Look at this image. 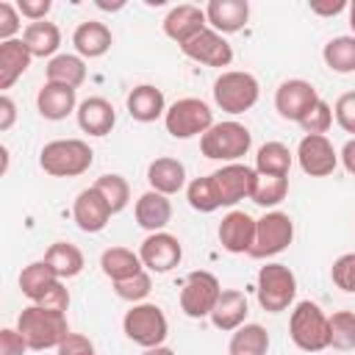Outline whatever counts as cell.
<instances>
[{"mask_svg": "<svg viewBox=\"0 0 355 355\" xmlns=\"http://www.w3.org/2000/svg\"><path fill=\"white\" fill-rule=\"evenodd\" d=\"M19 31H25V28H22V14H19V8H17L14 3L3 0V3H0V42L17 39Z\"/></svg>", "mask_w": 355, "mask_h": 355, "instance_id": "7bdbcfd3", "label": "cell"}, {"mask_svg": "<svg viewBox=\"0 0 355 355\" xmlns=\"http://www.w3.org/2000/svg\"><path fill=\"white\" fill-rule=\"evenodd\" d=\"M261 97V83L252 72L227 69L214 80V103L227 114L250 111Z\"/></svg>", "mask_w": 355, "mask_h": 355, "instance_id": "52a82bcc", "label": "cell"}, {"mask_svg": "<svg viewBox=\"0 0 355 355\" xmlns=\"http://www.w3.org/2000/svg\"><path fill=\"white\" fill-rule=\"evenodd\" d=\"M205 17H208V28L227 36V33H236L247 25L250 3L247 0H211L205 6Z\"/></svg>", "mask_w": 355, "mask_h": 355, "instance_id": "44dd1931", "label": "cell"}, {"mask_svg": "<svg viewBox=\"0 0 355 355\" xmlns=\"http://www.w3.org/2000/svg\"><path fill=\"white\" fill-rule=\"evenodd\" d=\"M288 336L302 352H322L330 347V316L311 300L294 305L288 316Z\"/></svg>", "mask_w": 355, "mask_h": 355, "instance_id": "277c9868", "label": "cell"}, {"mask_svg": "<svg viewBox=\"0 0 355 355\" xmlns=\"http://www.w3.org/2000/svg\"><path fill=\"white\" fill-rule=\"evenodd\" d=\"M100 269L111 283H119V280H128V277L144 272V263H141L139 252H133L128 247H108L100 255Z\"/></svg>", "mask_w": 355, "mask_h": 355, "instance_id": "f1b7e54d", "label": "cell"}, {"mask_svg": "<svg viewBox=\"0 0 355 355\" xmlns=\"http://www.w3.org/2000/svg\"><path fill=\"white\" fill-rule=\"evenodd\" d=\"M122 330H125V336L133 344H139L144 349H153V347H161L166 341L169 322H166V313L161 311V305H155V302H136L122 316Z\"/></svg>", "mask_w": 355, "mask_h": 355, "instance_id": "8992f818", "label": "cell"}, {"mask_svg": "<svg viewBox=\"0 0 355 355\" xmlns=\"http://www.w3.org/2000/svg\"><path fill=\"white\" fill-rule=\"evenodd\" d=\"M94 189L105 197V202L111 205L114 214L125 211L128 202H130V186H128V180H125L122 175H116V172H105V175H100V178L94 180Z\"/></svg>", "mask_w": 355, "mask_h": 355, "instance_id": "74e56055", "label": "cell"}, {"mask_svg": "<svg viewBox=\"0 0 355 355\" xmlns=\"http://www.w3.org/2000/svg\"><path fill=\"white\" fill-rule=\"evenodd\" d=\"M219 294H222V286H219L216 275H211L205 269L189 272L180 286V311L189 319H205V316H211Z\"/></svg>", "mask_w": 355, "mask_h": 355, "instance_id": "30bf717a", "label": "cell"}, {"mask_svg": "<svg viewBox=\"0 0 355 355\" xmlns=\"http://www.w3.org/2000/svg\"><path fill=\"white\" fill-rule=\"evenodd\" d=\"M322 58L327 64V69L338 72V75H349L355 72V36H333L324 47H322Z\"/></svg>", "mask_w": 355, "mask_h": 355, "instance_id": "e575fe53", "label": "cell"}, {"mask_svg": "<svg viewBox=\"0 0 355 355\" xmlns=\"http://www.w3.org/2000/svg\"><path fill=\"white\" fill-rule=\"evenodd\" d=\"M55 352H58V355H97L92 338H86L83 333H69V336L58 344Z\"/></svg>", "mask_w": 355, "mask_h": 355, "instance_id": "f6af8a7d", "label": "cell"}, {"mask_svg": "<svg viewBox=\"0 0 355 355\" xmlns=\"http://www.w3.org/2000/svg\"><path fill=\"white\" fill-rule=\"evenodd\" d=\"M244 319H247V297H244V291L222 288V294H219V300H216V305L211 311L214 327L222 330V333H233V330H239L244 324Z\"/></svg>", "mask_w": 355, "mask_h": 355, "instance_id": "d4e9b609", "label": "cell"}, {"mask_svg": "<svg viewBox=\"0 0 355 355\" xmlns=\"http://www.w3.org/2000/svg\"><path fill=\"white\" fill-rule=\"evenodd\" d=\"M36 305H44V308H55V311H69V288L64 286V280L61 283H55L44 297H42V302H36Z\"/></svg>", "mask_w": 355, "mask_h": 355, "instance_id": "c3c4849f", "label": "cell"}, {"mask_svg": "<svg viewBox=\"0 0 355 355\" xmlns=\"http://www.w3.org/2000/svg\"><path fill=\"white\" fill-rule=\"evenodd\" d=\"M291 241H294V219L286 211H266L261 219H255V244L250 255L263 261L280 255Z\"/></svg>", "mask_w": 355, "mask_h": 355, "instance_id": "9c48e42d", "label": "cell"}, {"mask_svg": "<svg viewBox=\"0 0 355 355\" xmlns=\"http://www.w3.org/2000/svg\"><path fill=\"white\" fill-rule=\"evenodd\" d=\"M211 178L216 183L222 208H230V205L252 197V186H255L258 172H255V166H247V164H225L222 169L211 172Z\"/></svg>", "mask_w": 355, "mask_h": 355, "instance_id": "5bb4252c", "label": "cell"}, {"mask_svg": "<svg viewBox=\"0 0 355 355\" xmlns=\"http://www.w3.org/2000/svg\"><path fill=\"white\" fill-rule=\"evenodd\" d=\"M330 277L333 283L347 291V294H355V252H344L333 261V269H330Z\"/></svg>", "mask_w": 355, "mask_h": 355, "instance_id": "b9f144b4", "label": "cell"}, {"mask_svg": "<svg viewBox=\"0 0 355 355\" xmlns=\"http://www.w3.org/2000/svg\"><path fill=\"white\" fill-rule=\"evenodd\" d=\"M330 125H333V108H330V103H324L322 97H319V103L302 116V122H300V128H302V133L305 136H324L327 130H330Z\"/></svg>", "mask_w": 355, "mask_h": 355, "instance_id": "60d3db41", "label": "cell"}, {"mask_svg": "<svg viewBox=\"0 0 355 355\" xmlns=\"http://www.w3.org/2000/svg\"><path fill=\"white\" fill-rule=\"evenodd\" d=\"M349 28H352V36H355V3H349Z\"/></svg>", "mask_w": 355, "mask_h": 355, "instance_id": "11a10c76", "label": "cell"}, {"mask_svg": "<svg viewBox=\"0 0 355 355\" xmlns=\"http://www.w3.org/2000/svg\"><path fill=\"white\" fill-rule=\"evenodd\" d=\"M33 55L28 53L22 39H11V42H0V89H11L31 67Z\"/></svg>", "mask_w": 355, "mask_h": 355, "instance_id": "4316f807", "label": "cell"}, {"mask_svg": "<svg viewBox=\"0 0 355 355\" xmlns=\"http://www.w3.org/2000/svg\"><path fill=\"white\" fill-rule=\"evenodd\" d=\"M219 244L225 252L233 255H250L255 244V219L247 211H227L219 222Z\"/></svg>", "mask_w": 355, "mask_h": 355, "instance_id": "2e32d148", "label": "cell"}, {"mask_svg": "<svg viewBox=\"0 0 355 355\" xmlns=\"http://www.w3.org/2000/svg\"><path fill=\"white\" fill-rule=\"evenodd\" d=\"M141 355H175V349H169V347H153V349H144Z\"/></svg>", "mask_w": 355, "mask_h": 355, "instance_id": "f5cc1de1", "label": "cell"}, {"mask_svg": "<svg viewBox=\"0 0 355 355\" xmlns=\"http://www.w3.org/2000/svg\"><path fill=\"white\" fill-rule=\"evenodd\" d=\"M186 200L194 211L200 214H211L216 208H222V200H219V191H216V183L211 175L205 178H194L189 186H186Z\"/></svg>", "mask_w": 355, "mask_h": 355, "instance_id": "8d00e7d4", "label": "cell"}, {"mask_svg": "<svg viewBox=\"0 0 355 355\" xmlns=\"http://www.w3.org/2000/svg\"><path fill=\"white\" fill-rule=\"evenodd\" d=\"M17 8L28 22H42V19H47L53 3L50 0H17Z\"/></svg>", "mask_w": 355, "mask_h": 355, "instance_id": "7dc6e473", "label": "cell"}, {"mask_svg": "<svg viewBox=\"0 0 355 355\" xmlns=\"http://www.w3.org/2000/svg\"><path fill=\"white\" fill-rule=\"evenodd\" d=\"M44 75L53 83H64V86L78 89L86 80V61L78 53H58L55 58L47 61Z\"/></svg>", "mask_w": 355, "mask_h": 355, "instance_id": "1f68e13d", "label": "cell"}, {"mask_svg": "<svg viewBox=\"0 0 355 355\" xmlns=\"http://www.w3.org/2000/svg\"><path fill=\"white\" fill-rule=\"evenodd\" d=\"M44 261L53 266V272L61 277V280H69V277H78L86 266V258L83 252L69 244V241H53L44 252Z\"/></svg>", "mask_w": 355, "mask_h": 355, "instance_id": "4dcf8cb0", "label": "cell"}, {"mask_svg": "<svg viewBox=\"0 0 355 355\" xmlns=\"http://www.w3.org/2000/svg\"><path fill=\"white\" fill-rule=\"evenodd\" d=\"M14 122H17V103L8 94H3L0 97V130H11Z\"/></svg>", "mask_w": 355, "mask_h": 355, "instance_id": "681fc988", "label": "cell"}, {"mask_svg": "<svg viewBox=\"0 0 355 355\" xmlns=\"http://www.w3.org/2000/svg\"><path fill=\"white\" fill-rule=\"evenodd\" d=\"M344 8H349V3H344V0H333V3H311V14H319V17H336V14H341Z\"/></svg>", "mask_w": 355, "mask_h": 355, "instance_id": "f907efd6", "label": "cell"}, {"mask_svg": "<svg viewBox=\"0 0 355 355\" xmlns=\"http://www.w3.org/2000/svg\"><path fill=\"white\" fill-rule=\"evenodd\" d=\"M94 150L83 139H53L39 150V166L53 178H78L89 172Z\"/></svg>", "mask_w": 355, "mask_h": 355, "instance_id": "7a4b0ae2", "label": "cell"}, {"mask_svg": "<svg viewBox=\"0 0 355 355\" xmlns=\"http://www.w3.org/2000/svg\"><path fill=\"white\" fill-rule=\"evenodd\" d=\"M294 164V153L283 141H266L255 153V172L258 175H277L288 178V169Z\"/></svg>", "mask_w": 355, "mask_h": 355, "instance_id": "d6a6232c", "label": "cell"}, {"mask_svg": "<svg viewBox=\"0 0 355 355\" xmlns=\"http://www.w3.org/2000/svg\"><path fill=\"white\" fill-rule=\"evenodd\" d=\"M111 216H114L111 205L105 202V197L94 186L78 191V197L72 202V219H75V225L83 233H100V230H105V225L111 222Z\"/></svg>", "mask_w": 355, "mask_h": 355, "instance_id": "e0dca14e", "label": "cell"}, {"mask_svg": "<svg viewBox=\"0 0 355 355\" xmlns=\"http://www.w3.org/2000/svg\"><path fill=\"white\" fill-rule=\"evenodd\" d=\"M133 214H136V225H139V227H144L147 233H158V230H164V227L169 225V219H172V202H169L166 194H158V191L150 189V191H144V194L136 200Z\"/></svg>", "mask_w": 355, "mask_h": 355, "instance_id": "cb8c5ba5", "label": "cell"}, {"mask_svg": "<svg viewBox=\"0 0 355 355\" xmlns=\"http://www.w3.org/2000/svg\"><path fill=\"white\" fill-rule=\"evenodd\" d=\"M139 258H141L147 272L164 275V272H172L183 261V244L178 236H172L166 230L147 233V239L139 247Z\"/></svg>", "mask_w": 355, "mask_h": 355, "instance_id": "8fae6325", "label": "cell"}, {"mask_svg": "<svg viewBox=\"0 0 355 355\" xmlns=\"http://www.w3.org/2000/svg\"><path fill=\"white\" fill-rule=\"evenodd\" d=\"M319 103V92L313 89V83L302 80V78H291V80H283L275 92V108L283 119L288 122H302V116Z\"/></svg>", "mask_w": 355, "mask_h": 355, "instance_id": "7c38bea8", "label": "cell"}, {"mask_svg": "<svg viewBox=\"0 0 355 355\" xmlns=\"http://www.w3.org/2000/svg\"><path fill=\"white\" fill-rule=\"evenodd\" d=\"M78 128L89 136H108L116 125V111L105 97H86L80 100L78 111Z\"/></svg>", "mask_w": 355, "mask_h": 355, "instance_id": "ffe728a7", "label": "cell"}, {"mask_svg": "<svg viewBox=\"0 0 355 355\" xmlns=\"http://www.w3.org/2000/svg\"><path fill=\"white\" fill-rule=\"evenodd\" d=\"M252 147V133L247 125L227 119V122H214L202 136H200V153L211 161H225V164H239Z\"/></svg>", "mask_w": 355, "mask_h": 355, "instance_id": "3957f363", "label": "cell"}, {"mask_svg": "<svg viewBox=\"0 0 355 355\" xmlns=\"http://www.w3.org/2000/svg\"><path fill=\"white\" fill-rule=\"evenodd\" d=\"M72 44H75V53L80 58H100L111 50L114 36H111V28L105 22L86 19L72 31Z\"/></svg>", "mask_w": 355, "mask_h": 355, "instance_id": "603a6c76", "label": "cell"}, {"mask_svg": "<svg viewBox=\"0 0 355 355\" xmlns=\"http://www.w3.org/2000/svg\"><path fill=\"white\" fill-rule=\"evenodd\" d=\"M330 347L338 352L355 349V311H336L330 316Z\"/></svg>", "mask_w": 355, "mask_h": 355, "instance_id": "f35d334b", "label": "cell"}, {"mask_svg": "<svg viewBox=\"0 0 355 355\" xmlns=\"http://www.w3.org/2000/svg\"><path fill=\"white\" fill-rule=\"evenodd\" d=\"M0 155H3V175L8 172V147H0Z\"/></svg>", "mask_w": 355, "mask_h": 355, "instance_id": "db71d44e", "label": "cell"}, {"mask_svg": "<svg viewBox=\"0 0 355 355\" xmlns=\"http://www.w3.org/2000/svg\"><path fill=\"white\" fill-rule=\"evenodd\" d=\"M338 161H341V166H344L349 175H355V139H349V141L341 147Z\"/></svg>", "mask_w": 355, "mask_h": 355, "instance_id": "816d5d0a", "label": "cell"}, {"mask_svg": "<svg viewBox=\"0 0 355 355\" xmlns=\"http://www.w3.org/2000/svg\"><path fill=\"white\" fill-rule=\"evenodd\" d=\"M164 125L172 139H194L214 125V111L200 97H180L166 108Z\"/></svg>", "mask_w": 355, "mask_h": 355, "instance_id": "ba28073f", "label": "cell"}, {"mask_svg": "<svg viewBox=\"0 0 355 355\" xmlns=\"http://www.w3.org/2000/svg\"><path fill=\"white\" fill-rule=\"evenodd\" d=\"M333 119L344 133H352L355 139V92H344L333 105Z\"/></svg>", "mask_w": 355, "mask_h": 355, "instance_id": "ee69618b", "label": "cell"}, {"mask_svg": "<svg viewBox=\"0 0 355 355\" xmlns=\"http://www.w3.org/2000/svg\"><path fill=\"white\" fill-rule=\"evenodd\" d=\"M125 108L136 122H155L166 114V100L164 92L153 83H139L128 92L125 97Z\"/></svg>", "mask_w": 355, "mask_h": 355, "instance_id": "7402d4cb", "label": "cell"}, {"mask_svg": "<svg viewBox=\"0 0 355 355\" xmlns=\"http://www.w3.org/2000/svg\"><path fill=\"white\" fill-rule=\"evenodd\" d=\"M297 164L311 178H327L338 166V153L327 136H302L297 144Z\"/></svg>", "mask_w": 355, "mask_h": 355, "instance_id": "4fadbf2b", "label": "cell"}, {"mask_svg": "<svg viewBox=\"0 0 355 355\" xmlns=\"http://www.w3.org/2000/svg\"><path fill=\"white\" fill-rule=\"evenodd\" d=\"M255 294H258V305L266 313H283L291 308V302L297 297V275L286 263L272 261L258 269Z\"/></svg>", "mask_w": 355, "mask_h": 355, "instance_id": "5b68a950", "label": "cell"}, {"mask_svg": "<svg viewBox=\"0 0 355 355\" xmlns=\"http://www.w3.org/2000/svg\"><path fill=\"white\" fill-rule=\"evenodd\" d=\"M31 347L22 338V333L17 327H3L0 330V355H25Z\"/></svg>", "mask_w": 355, "mask_h": 355, "instance_id": "bcb514c9", "label": "cell"}, {"mask_svg": "<svg viewBox=\"0 0 355 355\" xmlns=\"http://www.w3.org/2000/svg\"><path fill=\"white\" fill-rule=\"evenodd\" d=\"M230 355H266L269 352V333L263 324L255 322H244L239 330H233L230 344H227Z\"/></svg>", "mask_w": 355, "mask_h": 355, "instance_id": "836d02e7", "label": "cell"}, {"mask_svg": "<svg viewBox=\"0 0 355 355\" xmlns=\"http://www.w3.org/2000/svg\"><path fill=\"white\" fill-rule=\"evenodd\" d=\"M22 42L33 58H55V50L61 44V31L50 19L28 22L22 31Z\"/></svg>", "mask_w": 355, "mask_h": 355, "instance_id": "83f0119b", "label": "cell"}, {"mask_svg": "<svg viewBox=\"0 0 355 355\" xmlns=\"http://www.w3.org/2000/svg\"><path fill=\"white\" fill-rule=\"evenodd\" d=\"M180 50H183L186 58H191V61H197V64H205V67H216V69L230 67V61H233V47H230V42H227L222 33H216L214 28L200 31V33H197L194 39H189Z\"/></svg>", "mask_w": 355, "mask_h": 355, "instance_id": "9a60e30c", "label": "cell"}, {"mask_svg": "<svg viewBox=\"0 0 355 355\" xmlns=\"http://www.w3.org/2000/svg\"><path fill=\"white\" fill-rule=\"evenodd\" d=\"M161 25H164V33L183 47L189 39H194L200 31L208 28V17H205V8L194 6V3H180L166 11Z\"/></svg>", "mask_w": 355, "mask_h": 355, "instance_id": "ac0fdd59", "label": "cell"}, {"mask_svg": "<svg viewBox=\"0 0 355 355\" xmlns=\"http://www.w3.org/2000/svg\"><path fill=\"white\" fill-rule=\"evenodd\" d=\"M55 283H61V277L53 272V266H50L44 258L28 263V266L19 272V291H22L31 302H42V297H44Z\"/></svg>", "mask_w": 355, "mask_h": 355, "instance_id": "f546056e", "label": "cell"}, {"mask_svg": "<svg viewBox=\"0 0 355 355\" xmlns=\"http://www.w3.org/2000/svg\"><path fill=\"white\" fill-rule=\"evenodd\" d=\"M17 330L22 333L31 349L42 352V349H58V344L69 336V322L64 311L31 302L28 308H22L17 319Z\"/></svg>", "mask_w": 355, "mask_h": 355, "instance_id": "6da1fadb", "label": "cell"}, {"mask_svg": "<svg viewBox=\"0 0 355 355\" xmlns=\"http://www.w3.org/2000/svg\"><path fill=\"white\" fill-rule=\"evenodd\" d=\"M111 286H114V294H116L119 300L136 305V302H144L147 294L153 291V277H150V272L144 269V272H139V275H133V277H128V280L111 283Z\"/></svg>", "mask_w": 355, "mask_h": 355, "instance_id": "ab89813d", "label": "cell"}, {"mask_svg": "<svg viewBox=\"0 0 355 355\" xmlns=\"http://www.w3.org/2000/svg\"><path fill=\"white\" fill-rule=\"evenodd\" d=\"M78 89L72 86H64V83H53V80H44L39 94H36V108L44 119L50 122H58V119H67L72 111H78Z\"/></svg>", "mask_w": 355, "mask_h": 355, "instance_id": "d6986e66", "label": "cell"}, {"mask_svg": "<svg viewBox=\"0 0 355 355\" xmlns=\"http://www.w3.org/2000/svg\"><path fill=\"white\" fill-rule=\"evenodd\" d=\"M288 194V178H277V175H258L255 186H252V202L261 208H275L286 200Z\"/></svg>", "mask_w": 355, "mask_h": 355, "instance_id": "d590c367", "label": "cell"}, {"mask_svg": "<svg viewBox=\"0 0 355 355\" xmlns=\"http://www.w3.org/2000/svg\"><path fill=\"white\" fill-rule=\"evenodd\" d=\"M147 183H150L153 191L172 197V194H178L186 186V166L178 158L161 155V158L150 161V166H147Z\"/></svg>", "mask_w": 355, "mask_h": 355, "instance_id": "484cf974", "label": "cell"}]
</instances>
